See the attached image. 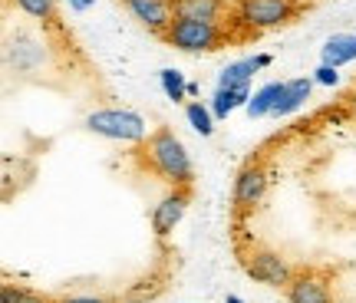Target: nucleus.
Returning <instances> with one entry per match:
<instances>
[{"label": "nucleus", "instance_id": "obj_1", "mask_svg": "<svg viewBox=\"0 0 356 303\" xmlns=\"http://www.w3.org/2000/svg\"><path fill=\"white\" fill-rule=\"evenodd\" d=\"M145 162L155 175L162 178L172 188H191L195 185V165H191V155L185 149V142L178 139L168 126H159L145 139Z\"/></svg>", "mask_w": 356, "mask_h": 303}, {"label": "nucleus", "instance_id": "obj_2", "mask_svg": "<svg viewBox=\"0 0 356 303\" xmlns=\"http://www.w3.org/2000/svg\"><path fill=\"white\" fill-rule=\"evenodd\" d=\"M168 47H175L181 53H215L231 40L225 24H208V20H185L175 17L172 26L162 33Z\"/></svg>", "mask_w": 356, "mask_h": 303}, {"label": "nucleus", "instance_id": "obj_3", "mask_svg": "<svg viewBox=\"0 0 356 303\" xmlns=\"http://www.w3.org/2000/svg\"><path fill=\"white\" fill-rule=\"evenodd\" d=\"M293 17H297V0H234L231 3V24L244 26L248 33L284 26Z\"/></svg>", "mask_w": 356, "mask_h": 303}, {"label": "nucleus", "instance_id": "obj_4", "mask_svg": "<svg viewBox=\"0 0 356 303\" xmlns=\"http://www.w3.org/2000/svg\"><path fill=\"white\" fill-rule=\"evenodd\" d=\"M238 257H241L244 274L251 280H257V284H264V287L284 290L291 284V277L297 274V267L287 264V257H280L274 247L257 244V240H251L248 247H238Z\"/></svg>", "mask_w": 356, "mask_h": 303}, {"label": "nucleus", "instance_id": "obj_5", "mask_svg": "<svg viewBox=\"0 0 356 303\" xmlns=\"http://www.w3.org/2000/svg\"><path fill=\"white\" fill-rule=\"evenodd\" d=\"M86 132L99 136V139H113V142H145L149 139V126L139 113L132 109H92L83 119Z\"/></svg>", "mask_w": 356, "mask_h": 303}, {"label": "nucleus", "instance_id": "obj_6", "mask_svg": "<svg viewBox=\"0 0 356 303\" xmlns=\"http://www.w3.org/2000/svg\"><path fill=\"white\" fill-rule=\"evenodd\" d=\"M284 297L287 303H337L330 274L317 267H300L291 277V284L284 287Z\"/></svg>", "mask_w": 356, "mask_h": 303}, {"label": "nucleus", "instance_id": "obj_7", "mask_svg": "<svg viewBox=\"0 0 356 303\" xmlns=\"http://www.w3.org/2000/svg\"><path fill=\"white\" fill-rule=\"evenodd\" d=\"M267 185H270V172H267L261 162H248L234 178V188H231V202H234V211L238 215H248L254 211L257 204L264 202Z\"/></svg>", "mask_w": 356, "mask_h": 303}, {"label": "nucleus", "instance_id": "obj_8", "mask_svg": "<svg viewBox=\"0 0 356 303\" xmlns=\"http://www.w3.org/2000/svg\"><path fill=\"white\" fill-rule=\"evenodd\" d=\"M188 204H191V188H172V191H168L165 198L152 208V231H155V238H168V234L178 227V221L185 218Z\"/></svg>", "mask_w": 356, "mask_h": 303}, {"label": "nucleus", "instance_id": "obj_9", "mask_svg": "<svg viewBox=\"0 0 356 303\" xmlns=\"http://www.w3.org/2000/svg\"><path fill=\"white\" fill-rule=\"evenodd\" d=\"M122 3H126V10L132 13L145 30H152L155 37H162L168 26H172V20H175L168 0H122Z\"/></svg>", "mask_w": 356, "mask_h": 303}, {"label": "nucleus", "instance_id": "obj_10", "mask_svg": "<svg viewBox=\"0 0 356 303\" xmlns=\"http://www.w3.org/2000/svg\"><path fill=\"white\" fill-rule=\"evenodd\" d=\"M175 17L185 20H208V24H225V13L231 10L228 0H168Z\"/></svg>", "mask_w": 356, "mask_h": 303}, {"label": "nucleus", "instance_id": "obj_11", "mask_svg": "<svg viewBox=\"0 0 356 303\" xmlns=\"http://www.w3.org/2000/svg\"><path fill=\"white\" fill-rule=\"evenodd\" d=\"M314 76H300V79H291L287 83V89H284V96H280V102L274 106V119H284V115H293L300 106H304L307 99H310V92H314Z\"/></svg>", "mask_w": 356, "mask_h": 303}, {"label": "nucleus", "instance_id": "obj_12", "mask_svg": "<svg viewBox=\"0 0 356 303\" xmlns=\"http://www.w3.org/2000/svg\"><path fill=\"white\" fill-rule=\"evenodd\" d=\"M356 60V33H333L323 47H320V63L327 66H346Z\"/></svg>", "mask_w": 356, "mask_h": 303}, {"label": "nucleus", "instance_id": "obj_13", "mask_svg": "<svg viewBox=\"0 0 356 303\" xmlns=\"http://www.w3.org/2000/svg\"><path fill=\"white\" fill-rule=\"evenodd\" d=\"M257 69H261V63H257V53H254V56H244V60H234V63H228L221 73H218V86H221V89L251 86V79H254Z\"/></svg>", "mask_w": 356, "mask_h": 303}, {"label": "nucleus", "instance_id": "obj_14", "mask_svg": "<svg viewBox=\"0 0 356 303\" xmlns=\"http://www.w3.org/2000/svg\"><path fill=\"white\" fill-rule=\"evenodd\" d=\"M248 102H251V86H241V89H215V96H211V113H215V119L221 122V119H228L234 109H248Z\"/></svg>", "mask_w": 356, "mask_h": 303}, {"label": "nucleus", "instance_id": "obj_15", "mask_svg": "<svg viewBox=\"0 0 356 303\" xmlns=\"http://www.w3.org/2000/svg\"><path fill=\"white\" fill-rule=\"evenodd\" d=\"M284 89H287V83H267V86H261L251 96V102H248V115L251 119H264V115H270L274 113V106L280 102V96H284Z\"/></svg>", "mask_w": 356, "mask_h": 303}, {"label": "nucleus", "instance_id": "obj_16", "mask_svg": "<svg viewBox=\"0 0 356 303\" xmlns=\"http://www.w3.org/2000/svg\"><path fill=\"white\" fill-rule=\"evenodd\" d=\"M185 119H188V126L202 136V139H208V136H215V113H211V106H204L202 99H195L185 106Z\"/></svg>", "mask_w": 356, "mask_h": 303}, {"label": "nucleus", "instance_id": "obj_17", "mask_svg": "<svg viewBox=\"0 0 356 303\" xmlns=\"http://www.w3.org/2000/svg\"><path fill=\"white\" fill-rule=\"evenodd\" d=\"M159 83H162V92H165L172 102H181L188 96V79L178 73V69H172V66L159 69Z\"/></svg>", "mask_w": 356, "mask_h": 303}, {"label": "nucleus", "instance_id": "obj_18", "mask_svg": "<svg viewBox=\"0 0 356 303\" xmlns=\"http://www.w3.org/2000/svg\"><path fill=\"white\" fill-rule=\"evenodd\" d=\"M0 303H56L53 297L30 290V287H17V284H3L0 287Z\"/></svg>", "mask_w": 356, "mask_h": 303}, {"label": "nucleus", "instance_id": "obj_19", "mask_svg": "<svg viewBox=\"0 0 356 303\" xmlns=\"http://www.w3.org/2000/svg\"><path fill=\"white\" fill-rule=\"evenodd\" d=\"M17 3V10H24L26 17H33V20H53L56 17V0H13Z\"/></svg>", "mask_w": 356, "mask_h": 303}, {"label": "nucleus", "instance_id": "obj_20", "mask_svg": "<svg viewBox=\"0 0 356 303\" xmlns=\"http://www.w3.org/2000/svg\"><path fill=\"white\" fill-rule=\"evenodd\" d=\"M314 83L317 86H340V69L337 66H327V63H320L317 69H314Z\"/></svg>", "mask_w": 356, "mask_h": 303}, {"label": "nucleus", "instance_id": "obj_21", "mask_svg": "<svg viewBox=\"0 0 356 303\" xmlns=\"http://www.w3.org/2000/svg\"><path fill=\"white\" fill-rule=\"evenodd\" d=\"M56 303H113V300L96 297V293H73V297H56Z\"/></svg>", "mask_w": 356, "mask_h": 303}, {"label": "nucleus", "instance_id": "obj_22", "mask_svg": "<svg viewBox=\"0 0 356 303\" xmlns=\"http://www.w3.org/2000/svg\"><path fill=\"white\" fill-rule=\"evenodd\" d=\"M66 3H70V10L86 13V10H92V3H96V0H66Z\"/></svg>", "mask_w": 356, "mask_h": 303}, {"label": "nucleus", "instance_id": "obj_23", "mask_svg": "<svg viewBox=\"0 0 356 303\" xmlns=\"http://www.w3.org/2000/svg\"><path fill=\"white\" fill-rule=\"evenodd\" d=\"M346 109H350V115L356 119V89L350 92V96H346Z\"/></svg>", "mask_w": 356, "mask_h": 303}, {"label": "nucleus", "instance_id": "obj_24", "mask_svg": "<svg viewBox=\"0 0 356 303\" xmlns=\"http://www.w3.org/2000/svg\"><path fill=\"white\" fill-rule=\"evenodd\" d=\"M225 303H244V300H241V297H234V293H228V300H225Z\"/></svg>", "mask_w": 356, "mask_h": 303}, {"label": "nucleus", "instance_id": "obj_25", "mask_svg": "<svg viewBox=\"0 0 356 303\" xmlns=\"http://www.w3.org/2000/svg\"><path fill=\"white\" fill-rule=\"evenodd\" d=\"M337 303H353V300H337Z\"/></svg>", "mask_w": 356, "mask_h": 303}]
</instances>
